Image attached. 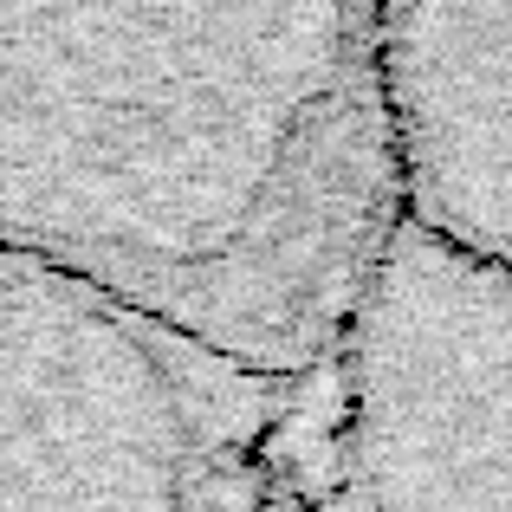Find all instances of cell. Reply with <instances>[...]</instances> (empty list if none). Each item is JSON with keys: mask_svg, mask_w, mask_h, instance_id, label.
Segmentation results:
<instances>
[{"mask_svg": "<svg viewBox=\"0 0 512 512\" xmlns=\"http://www.w3.org/2000/svg\"><path fill=\"white\" fill-rule=\"evenodd\" d=\"M396 221L383 0H0V253L305 370Z\"/></svg>", "mask_w": 512, "mask_h": 512, "instance_id": "cell-1", "label": "cell"}, {"mask_svg": "<svg viewBox=\"0 0 512 512\" xmlns=\"http://www.w3.org/2000/svg\"><path fill=\"white\" fill-rule=\"evenodd\" d=\"M0 512H363L344 363H247L0 253Z\"/></svg>", "mask_w": 512, "mask_h": 512, "instance_id": "cell-2", "label": "cell"}, {"mask_svg": "<svg viewBox=\"0 0 512 512\" xmlns=\"http://www.w3.org/2000/svg\"><path fill=\"white\" fill-rule=\"evenodd\" d=\"M338 363L363 512H512V273L396 221Z\"/></svg>", "mask_w": 512, "mask_h": 512, "instance_id": "cell-3", "label": "cell"}, {"mask_svg": "<svg viewBox=\"0 0 512 512\" xmlns=\"http://www.w3.org/2000/svg\"><path fill=\"white\" fill-rule=\"evenodd\" d=\"M396 214L512 273V0H383Z\"/></svg>", "mask_w": 512, "mask_h": 512, "instance_id": "cell-4", "label": "cell"}]
</instances>
